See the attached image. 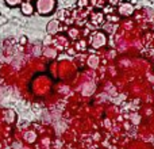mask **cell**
I'll return each mask as SVG.
<instances>
[{
    "instance_id": "4",
    "label": "cell",
    "mask_w": 154,
    "mask_h": 149,
    "mask_svg": "<svg viewBox=\"0 0 154 149\" xmlns=\"http://www.w3.org/2000/svg\"><path fill=\"white\" fill-rule=\"evenodd\" d=\"M20 11L23 15H32L35 8H34V5L31 4V2H26V0H24V2L20 3Z\"/></svg>"
},
{
    "instance_id": "5",
    "label": "cell",
    "mask_w": 154,
    "mask_h": 149,
    "mask_svg": "<svg viewBox=\"0 0 154 149\" xmlns=\"http://www.w3.org/2000/svg\"><path fill=\"white\" fill-rule=\"evenodd\" d=\"M91 21H92L95 24H99V23H101V22L104 21V15L103 14H100V12H96V14H93V15L91 16Z\"/></svg>"
},
{
    "instance_id": "3",
    "label": "cell",
    "mask_w": 154,
    "mask_h": 149,
    "mask_svg": "<svg viewBox=\"0 0 154 149\" xmlns=\"http://www.w3.org/2000/svg\"><path fill=\"white\" fill-rule=\"evenodd\" d=\"M118 12L122 16H130L134 12V7L130 3H120L119 7H118Z\"/></svg>"
},
{
    "instance_id": "6",
    "label": "cell",
    "mask_w": 154,
    "mask_h": 149,
    "mask_svg": "<svg viewBox=\"0 0 154 149\" xmlns=\"http://www.w3.org/2000/svg\"><path fill=\"white\" fill-rule=\"evenodd\" d=\"M22 0H5V4L10 5V7H16V5H20Z\"/></svg>"
},
{
    "instance_id": "1",
    "label": "cell",
    "mask_w": 154,
    "mask_h": 149,
    "mask_svg": "<svg viewBox=\"0 0 154 149\" xmlns=\"http://www.w3.org/2000/svg\"><path fill=\"white\" fill-rule=\"evenodd\" d=\"M34 8L41 15H49L56 8V0H37Z\"/></svg>"
},
{
    "instance_id": "2",
    "label": "cell",
    "mask_w": 154,
    "mask_h": 149,
    "mask_svg": "<svg viewBox=\"0 0 154 149\" xmlns=\"http://www.w3.org/2000/svg\"><path fill=\"white\" fill-rule=\"evenodd\" d=\"M104 43H106V35H104L103 33H95V34L91 37V45H92L93 48L99 49L100 46H103Z\"/></svg>"
},
{
    "instance_id": "8",
    "label": "cell",
    "mask_w": 154,
    "mask_h": 149,
    "mask_svg": "<svg viewBox=\"0 0 154 149\" xmlns=\"http://www.w3.org/2000/svg\"><path fill=\"white\" fill-rule=\"evenodd\" d=\"M26 2H31V0H26Z\"/></svg>"
},
{
    "instance_id": "7",
    "label": "cell",
    "mask_w": 154,
    "mask_h": 149,
    "mask_svg": "<svg viewBox=\"0 0 154 149\" xmlns=\"http://www.w3.org/2000/svg\"><path fill=\"white\" fill-rule=\"evenodd\" d=\"M120 3H122V0H109V4L112 5H119Z\"/></svg>"
}]
</instances>
